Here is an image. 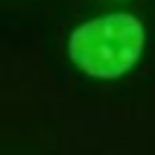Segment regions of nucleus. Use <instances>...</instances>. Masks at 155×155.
I'll use <instances>...</instances> for the list:
<instances>
[{"mask_svg":"<svg viewBox=\"0 0 155 155\" xmlns=\"http://www.w3.org/2000/svg\"><path fill=\"white\" fill-rule=\"evenodd\" d=\"M147 29L129 12H108L79 24L68 38V56L94 79H120L143 56Z\"/></svg>","mask_w":155,"mask_h":155,"instance_id":"obj_1","label":"nucleus"}]
</instances>
